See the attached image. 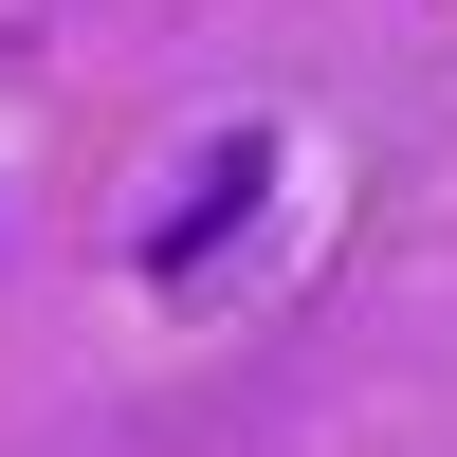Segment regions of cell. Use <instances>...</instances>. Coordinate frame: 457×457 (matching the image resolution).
<instances>
[{
	"mask_svg": "<svg viewBox=\"0 0 457 457\" xmlns=\"http://www.w3.org/2000/svg\"><path fill=\"white\" fill-rule=\"evenodd\" d=\"M256 202H275V129H220L202 165H183V202L146 220V275H165V293H183V275H220V238H238Z\"/></svg>",
	"mask_w": 457,
	"mask_h": 457,
	"instance_id": "cell-1",
	"label": "cell"
}]
</instances>
